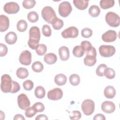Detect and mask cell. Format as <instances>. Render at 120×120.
I'll return each mask as SVG.
<instances>
[{
	"label": "cell",
	"mask_w": 120,
	"mask_h": 120,
	"mask_svg": "<svg viewBox=\"0 0 120 120\" xmlns=\"http://www.w3.org/2000/svg\"><path fill=\"white\" fill-rule=\"evenodd\" d=\"M73 55L77 58L82 57L84 54V51L81 45H77L74 47L73 49Z\"/></svg>",
	"instance_id": "obj_27"
},
{
	"label": "cell",
	"mask_w": 120,
	"mask_h": 120,
	"mask_svg": "<svg viewBox=\"0 0 120 120\" xmlns=\"http://www.w3.org/2000/svg\"><path fill=\"white\" fill-rule=\"evenodd\" d=\"M32 106L36 109L37 112H42L45 110L44 104L39 102L35 103Z\"/></svg>",
	"instance_id": "obj_43"
},
{
	"label": "cell",
	"mask_w": 120,
	"mask_h": 120,
	"mask_svg": "<svg viewBox=\"0 0 120 120\" xmlns=\"http://www.w3.org/2000/svg\"><path fill=\"white\" fill-rule=\"evenodd\" d=\"M116 52L115 47L112 45H102L99 47L100 55L103 57H110L113 55Z\"/></svg>",
	"instance_id": "obj_7"
},
{
	"label": "cell",
	"mask_w": 120,
	"mask_h": 120,
	"mask_svg": "<svg viewBox=\"0 0 120 120\" xmlns=\"http://www.w3.org/2000/svg\"><path fill=\"white\" fill-rule=\"evenodd\" d=\"M25 120V119L23 117V116L20 114H16L14 117V120Z\"/></svg>",
	"instance_id": "obj_48"
},
{
	"label": "cell",
	"mask_w": 120,
	"mask_h": 120,
	"mask_svg": "<svg viewBox=\"0 0 120 120\" xmlns=\"http://www.w3.org/2000/svg\"><path fill=\"white\" fill-rule=\"evenodd\" d=\"M81 113L80 111L75 110L70 113L69 118L72 120H77L81 119Z\"/></svg>",
	"instance_id": "obj_42"
},
{
	"label": "cell",
	"mask_w": 120,
	"mask_h": 120,
	"mask_svg": "<svg viewBox=\"0 0 120 120\" xmlns=\"http://www.w3.org/2000/svg\"><path fill=\"white\" fill-rule=\"evenodd\" d=\"M36 5L35 0H25L22 1V5L24 8L30 9L33 8Z\"/></svg>",
	"instance_id": "obj_35"
},
{
	"label": "cell",
	"mask_w": 120,
	"mask_h": 120,
	"mask_svg": "<svg viewBox=\"0 0 120 120\" xmlns=\"http://www.w3.org/2000/svg\"><path fill=\"white\" fill-rule=\"evenodd\" d=\"M16 75L18 78L21 79H23L28 76L29 72L27 69L21 67L17 69Z\"/></svg>",
	"instance_id": "obj_23"
},
{
	"label": "cell",
	"mask_w": 120,
	"mask_h": 120,
	"mask_svg": "<svg viewBox=\"0 0 120 120\" xmlns=\"http://www.w3.org/2000/svg\"><path fill=\"white\" fill-rule=\"evenodd\" d=\"M74 6L79 10H84L87 8L89 5V0H74Z\"/></svg>",
	"instance_id": "obj_20"
},
{
	"label": "cell",
	"mask_w": 120,
	"mask_h": 120,
	"mask_svg": "<svg viewBox=\"0 0 120 120\" xmlns=\"http://www.w3.org/2000/svg\"><path fill=\"white\" fill-rule=\"evenodd\" d=\"M9 26V20L7 16L1 15L0 16V31L4 32L6 31Z\"/></svg>",
	"instance_id": "obj_15"
},
{
	"label": "cell",
	"mask_w": 120,
	"mask_h": 120,
	"mask_svg": "<svg viewBox=\"0 0 120 120\" xmlns=\"http://www.w3.org/2000/svg\"><path fill=\"white\" fill-rule=\"evenodd\" d=\"M17 39V36L16 33L13 31L8 33L5 36V42L8 45H13L15 43Z\"/></svg>",
	"instance_id": "obj_17"
},
{
	"label": "cell",
	"mask_w": 120,
	"mask_h": 120,
	"mask_svg": "<svg viewBox=\"0 0 120 120\" xmlns=\"http://www.w3.org/2000/svg\"><path fill=\"white\" fill-rule=\"evenodd\" d=\"M82 110L83 113L87 115H91L95 110V103L91 99H87L84 100L81 105Z\"/></svg>",
	"instance_id": "obj_5"
},
{
	"label": "cell",
	"mask_w": 120,
	"mask_h": 120,
	"mask_svg": "<svg viewBox=\"0 0 120 120\" xmlns=\"http://www.w3.org/2000/svg\"><path fill=\"white\" fill-rule=\"evenodd\" d=\"M101 108L104 112L106 113H111L115 111V105L112 102L107 100L102 103Z\"/></svg>",
	"instance_id": "obj_14"
},
{
	"label": "cell",
	"mask_w": 120,
	"mask_h": 120,
	"mask_svg": "<svg viewBox=\"0 0 120 120\" xmlns=\"http://www.w3.org/2000/svg\"><path fill=\"white\" fill-rule=\"evenodd\" d=\"M79 34L78 29L74 26L69 27L64 30L61 32V36L64 38H75Z\"/></svg>",
	"instance_id": "obj_9"
},
{
	"label": "cell",
	"mask_w": 120,
	"mask_h": 120,
	"mask_svg": "<svg viewBox=\"0 0 120 120\" xmlns=\"http://www.w3.org/2000/svg\"><path fill=\"white\" fill-rule=\"evenodd\" d=\"M52 25V27L54 30H59L63 27L64 25V22L62 20L60 19V18H57L53 22Z\"/></svg>",
	"instance_id": "obj_33"
},
{
	"label": "cell",
	"mask_w": 120,
	"mask_h": 120,
	"mask_svg": "<svg viewBox=\"0 0 120 120\" xmlns=\"http://www.w3.org/2000/svg\"><path fill=\"white\" fill-rule=\"evenodd\" d=\"M69 80L71 85L73 86H77L80 82V77L77 74H73L69 76Z\"/></svg>",
	"instance_id": "obj_29"
},
{
	"label": "cell",
	"mask_w": 120,
	"mask_h": 120,
	"mask_svg": "<svg viewBox=\"0 0 120 120\" xmlns=\"http://www.w3.org/2000/svg\"><path fill=\"white\" fill-rule=\"evenodd\" d=\"M22 85L25 90L30 91L33 89L34 83L32 81L30 80H27L23 82Z\"/></svg>",
	"instance_id": "obj_40"
},
{
	"label": "cell",
	"mask_w": 120,
	"mask_h": 120,
	"mask_svg": "<svg viewBox=\"0 0 120 120\" xmlns=\"http://www.w3.org/2000/svg\"><path fill=\"white\" fill-rule=\"evenodd\" d=\"M47 47L44 44H39L38 47L36 49V53L39 56L44 55L46 52Z\"/></svg>",
	"instance_id": "obj_34"
},
{
	"label": "cell",
	"mask_w": 120,
	"mask_h": 120,
	"mask_svg": "<svg viewBox=\"0 0 120 120\" xmlns=\"http://www.w3.org/2000/svg\"><path fill=\"white\" fill-rule=\"evenodd\" d=\"M96 62V56L93 55L86 54V57L84 58L83 60V62L84 65L89 67L94 66Z\"/></svg>",
	"instance_id": "obj_21"
},
{
	"label": "cell",
	"mask_w": 120,
	"mask_h": 120,
	"mask_svg": "<svg viewBox=\"0 0 120 120\" xmlns=\"http://www.w3.org/2000/svg\"><path fill=\"white\" fill-rule=\"evenodd\" d=\"M81 46L84 50V52L86 53L90 50L93 47L89 41L86 40H84L81 42Z\"/></svg>",
	"instance_id": "obj_37"
},
{
	"label": "cell",
	"mask_w": 120,
	"mask_h": 120,
	"mask_svg": "<svg viewBox=\"0 0 120 120\" xmlns=\"http://www.w3.org/2000/svg\"><path fill=\"white\" fill-rule=\"evenodd\" d=\"M57 60V56L53 53L46 54L44 57V61L47 64L52 65L54 64Z\"/></svg>",
	"instance_id": "obj_19"
},
{
	"label": "cell",
	"mask_w": 120,
	"mask_h": 120,
	"mask_svg": "<svg viewBox=\"0 0 120 120\" xmlns=\"http://www.w3.org/2000/svg\"><path fill=\"white\" fill-rule=\"evenodd\" d=\"M19 60L20 63L25 66L30 65L31 62V53L28 50L22 51L20 55Z\"/></svg>",
	"instance_id": "obj_12"
},
{
	"label": "cell",
	"mask_w": 120,
	"mask_h": 120,
	"mask_svg": "<svg viewBox=\"0 0 120 120\" xmlns=\"http://www.w3.org/2000/svg\"><path fill=\"white\" fill-rule=\"evenodd\" d=\"M81 35L84 38H90L92 35V30L89 28H84L81 31Z\"/></svg>",
	"instance_id": "obj_41"
},
{
	"label": "cell",
	"mask_w": 120,
	"mask_h": 120,
	"mask_svg": "<svg viewBox=\"0 0 120 120\" xmlns=\"http://www.w3.org/2000/svg\"><path fill=\"white\" fill-rule=\"evenodd\" d=\"M117 38V32L113 30H108L102 36V39L105 42H112Z\"/></svg>",
	"instance_id": "obj_13"
},
{
	"label": "cell",
	"mask_w": 120,
	"mask_h": 120,
	"mask_svg": "<svg viewBox=\"0 0 120 120\" xmlns=\"http://www.w3.org/2000/svg\"><path fill=\"white\" fill-rule=\"evenodd\" d=\"M41 15L45 21L51 24L57 18L54 10L50 6H46L42 9Z\"/></svg>",
	"instance_id": "obj_2"
},
{
	"label": "cell",
	"mask_w": 120,
	"mask_h": 120,
	"mask_svg": "<svg viewBox=\"0 0 120 120\" xmlns=\"http://www.w3.org/2000/svg\"><path fill=\"white\" fill-rule=\"evenodd\" d=\"M42 32L45 37H50L52 34V30L50 27L47 24H45L43 26L42 28Z\"/></svg>",
	"instance_id": "obj_39"
},
{
	"label": "cell",
	"mask_w": 120,
	"mask_h": 120,
	"mask_svg": "<svg viewBox=\"0 0 120 120\" xmlns=\"http://www.w3.org/2000/svg\"><path fill=\"white\" fill-rule=\"evenodd\" d=\"M104 94L107 98H113L116 95V90L113 86H107L104 90Z\"/></svg>",
	"instance_id": "obj_18"
},
{
	"label": "cell",
	"mask_w": 120,
	"mask_h": 120,
	"mask_svg": "<svg viewBox=\"0 0 120 120\" xmlns=\"http://www.w3.org/2000/svg\"><path fill=\"white\" fill-rule=\"evenodd\" d=\"M94 120H105V116L101 113H98L96 114L93 117Z\"/></svg>",
	"instance_id": "obj_46"
},
{
	"label": "cell",
	"mask_w": 120,
	"mask_h": 120,
	"mask_svg": "<svg viewBox=\"0 0 120 120\" xmlns=\"http://www.w3.org/2000/svg\"><path fill=\"white\" fill-rule=\"evenodd\" d=\"M17 103L19 107L23 110H26L30 107V102L28 97L24 93H22L18 96Z\"/></svg>",
	"instance_id": "obj_8"
},
{
	"label": "cell",
	"mask_w": 120,
	"mask_h": 120,
	"mask_svg": "<svg viewBox=\"0 0 120 120\" xmlns=\"http://www.w3.org/2000/svg\"><path fill=\"white\" fill-rule=\"evenodd\" d=\"M115 3L114 0H101L99 5L100 7L104 9H106L112 7Z\"/></svg>",
	"instance_id": "obj_24"
},
{
	"label": "cell",
	"mask_w": 120,
	"mask_h": 120,
	"mask_svg": "<svg viewBox=\"0 0 120 120\" xmlns=\"http://www.w3.org/2000/svg\"><path fill=\"white\" fill-rule=\"evenodd\" d=\"M72 10L70 3L67 1H63L59 6L58 11L60 15L63 17H66L69 15Z\"/></svg>",
	"instance_id": "obj_6"
},
{
	"label": "cell",
	"mask_w": 120,
	"mask_h": 120,
	"mask_svg": "<svg viewBox=\"0 0 120 120\" xmlns=\"http://www.w3.org/2000/svg\"><path fill=\"white\" fill-rule=\"evenodd\" d=\"M29 39L28 41L29 47L32 50H36L39 45L40 39V32L38 27H31L29 30Z\"/></svg>",
	"instance_id": "obj_1"
},
{
	"label": "cell",
	"mask_w": 120,
	"mask_h": 120,
	"mask_svg": "<svg viewBox=\"0 0 120 120\" xmlns=\"http://www.w3.org/2000/svg\"><path fill=\"white\" fill-rule=\"evenodd\" d=\"M27 18L30 22H36L38 20V15L35 11H30L27 15Z\"/></svg>",
	"instance_id": "obj_32"
},
{
	"label": "cell",
	"mask_w": 120,
	"mask_h": 120,
	"mask_svg": "<svg viewBox=\"0 0 120 120\" xmlns=\"http://www.w3.org/2000/svg\"><path fill=\"white\" fill-rule=\"evenodd\" d=\"M89 14L93 17H97L100 13V9L98 6L97 5H92L89 9Z\"/></svg>",
	"instance_id": "obj_26"
},
{
	"label": "cell",
	"mask_w": 120,
	"mask_h": 120,
	"mask_svg": "<svg viewBox=\"0 0 120 120\" xmlns=\"http://www.w3.org/2000/svg\"><path fill=\"white\" fill-rule=\"evenodd\" d=\"M67 81L66 76L63 74H59L54 77V82L58 86H62L66 84Z\"/></svg>",
	"instance_id": "obj_22"
},
{
	"label": "cell",
	"mask_w": 120,
	"mask_h": 120,
	"mask_svg": "<svg viewBox=\"0 0 120 120\" xmlns=\"http://www.w3.org/2000/svg\"><path fill=\"white\" fill-rule=\"evenodd\" d=\"M0 119L1 120H4L5 119V114L2 111H0Z\"/></svg>",
	"instance_id": "obj_49"
},
{
	"label": "cell",
	"mask_w": 120,
	"mask_h": 120,
	"mask_svg": "<svg viewBox=\"0 0 120 120\" xmlns=\"http://www.w3.org/2000/svg\"><path fill=\"white\" fill-rule=\"evenodd\" d=\"M17 30L20 32L25 31L28 27L27 22L24 20H20L16 24Z\"/></svg>",
	"instance_id": "obj_28"
},
{
	"label": "cell",
	"mask_w": 120,
	"mask_h": 120,
	"mask_svg": "<svg viewBox=\"0 0 120 120\" xmlns=\"http://www.w3.org/2000/svg\"><path fill=\"white\" fill-rule=\"evenodd\" d=\"M20 90V84L15 81H13V85L11 90L10 93H15L17 92Z\"/></svg>",
	"instance_id": "obj_45"
},
{
	"label": "cell",
	"mask_w": 120,
	"mask_h": 120,
	"mask_svg": "<svg viewBox=\"0 0 120 120\" xmlns=\"http://www.w3.org/2000/svg\"><path fill=\"white\" fill-rule=\"evenodd\" d=\"M104 75H105L107 79H112L115 76V71L112 68L107 67L104 72Z\"/></svg>",
	"instance_id": "obj_31"
},
{
	"label": "cell",
	"mask_w": 120,
	"mask_h": 120,
	"mask_svg": "<svg viewBox=\"0 0 120 120\" xmlns=\"http://www.w3.org/2000/svg\"><path fill=\"white\" fill-rule=\"evenodd\" d=\"M107 67V66L105 64H101L99 65L96 69V73L97 75L100 77L103 76L104 72Z\"/></svg>",
	"instance_id": "obj_36"
},
{
	"label": "cell",
	"mask_w": 120,
	"mask_h": 120,
	"mask_svg": "<svg viewBox=\"0 0 120 120\" xmlns=\"http://www.w3.org/2000/svg\"><path fill=\"white\" fill-rule=\"evenodd\" d=\"M37 112L36 109L32 106L31 107H29L28 109L25 110V115L27 118H31L33 117Z\"/></svg>",
	"instance_id": "obj_38"
},
{
	"label": "cell",
	"mask_w": 120,
	"mask_h": 120,
	"mask_svg": "<svg viewBox=\"0 0 120 120\" xmlns=\"http://www.w3.org/2000/svg\"><path fill=\"white\" fill-rule=\"evenodd\" d=\"M59 54L60 59L61 60H67L69 58V51L68 48L65 46L60 47L59 49Z\"/></svg>",
	"instance_id": "obj_16"
},
{
	"label": "cell",
	"mask_w": 120,
	"mask_h": 120,
	"mask_svg": "<svg viewBox=\"0 0 120 120\" xmlns=\"http://www.w3.org/2000/svg\"><path fill=\"white\" fill-rule=\"evenodd\" d=\"M8 49L7 46L2 43L0 44V56H5L8 53Z\"/></svg>",
	"instance_id": "obj_44"
},
{
	"label": "cell",
	"mask_w": 120,
	"mask_h": 120,
	"mask_svg": "<svg viewBox=\"0 0 120 120\" xmlns=\"http://www.w3.org/2000/svg\"><path fill=\"white\" fill-rule=\"evenodd\" d=\"M63 96V91L59 88H55L49 90L47 93V98L52 100H58Z\"/></svg>",
	"instance_id": "obj_11"
},
{
	"label": "cell",
	"mask_w": 120,
	"mask_h": 120,
	"mask_svg": "<svg viewBox=\"0 0 120 120\" xmlns=\"http://www.w3.org/2000/svg\"><path fill=\"white\" fill-rule=\"evenodd\" d=\"M34 94L36 98L41 99L45 97V91L44 87L41 86H38L35 88Z\"/></svg>",
	"instance_id": "obj_25"
},
{
	"label": "cell",
	"mask_w": 120,
	"mask_h": 120,
	"mask_svg": "<svg viewBox=\"0 0 120 120\" xmlns=\"http://www.w3.org/2000/svg\"><path fill=\"white\" fill-rule=\"evenodd\" d=\"M31 68L34 72H37V73H39L42 72V70H43L44 66L41 62L39 61H37L34 62L32 64Z\"/></svg>",
	"instance_id": "obj_30"
},
{
	"label": "cell",
	"mask_w": 120,
	"mask_h": 120,
	"mask_svg": "<svg viewBox=\"0 0 120 120\" xmlns=\"http://www.w3.org/2000/svg\"><path fill=\"white\" fill-rule=\"evenodd\" d=\"M13 85V81L8 74H4L1 77L0 89L4 93L10 92Z\"/></svg>",
	"instance_id": "obj_3"
},
{
	"label": "cell",
	"mask_w": 120,
	"mask_h": 120,
	"mask_svg": "<svg viewBox=\"0 0 120 120\" xmlns=\"http://www.w3.org/2000/svg\"><path fill=\"white\" fill-rule=\"evenodd\" d=\"M105 19L106 23L111 27H117L120 25V16L118 15L114 12H108L105 15Z\"/></svg>",
	"instance_id": "obj_4"
},
{
	"label": "cell",
	"mask_w": 120,
	"mask_h": 120,
	"mask_svg": "<svg viewBox=\"0 0 120 120\" xmlns=\"http://www.w3.org/2000/svg\"><path fill=\"white\" fill-rule=\"evenodd\" d=\"M36 120H48V118L47 117V116L45 114H39L38 115L36 118H35Z\"/></svg>",
	"instance_id": "obj_47"
},
{
	"label": "cell",
	"mask_w": 120,
	"mask_h": 120,
	"mask_svg": "<svg viewBox=\"0 0 120 120\" xmlns=\"http://www.w3.org/2000/svg\"><path fill=\"white\" fill-rule=\"evenodd\" d=\"M20 9L19 5L15 2H9L6 3L4 6V11L8 14H14L17 13Z\"/></svg>",
	"instance_id": "obj_10"
}]
</instances>
